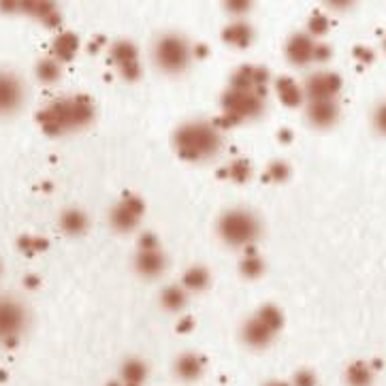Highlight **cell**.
<instances>
[{
    "label": "cell",
    "instance_id": "obj_25",
    "mask_svg": "<svg viewBox=\"0 0 386 386\" xmlns=\"http://www.w3.org/2000/svg\"><path fill=\"white\" fill-rule=\"evenodd\" d=\"M250 252L246 254V259L242 261V273L246 275V278H259L261 273H263V269H265V263H263V259L259 256V254H254L252 252V248H248Z\"/></svg>",
    "mask_w": 386,
    "mask_h": 386
},
{
    "label": "cell",
    "instance_id": "obj_26",
    "mask_svg": "<svg viewBox=\"0 0 386 386\" xmlns=\"http://www.w3.org/2000/svg\"><path fill=\"white\" fill-rule=\"evenodd\" d=\"M226 178H230L233 182H248L250 175H252V169H250V163L248 161H233L228 167H226Z\"/></svg>",
    "mask_w": 386,
    "mask_h": 386
},
{
    "label": "cell",
    "instance_id": "obj_22",
    "mask_svg": "<svg viewBox=\"0 0 386 386\" xmlns=\"http://www.w3.org/2000/svg\"><path fill=\"white\" fill-rule=\"evenodd\" d=\"M207 284H209V271L201 265L190 267L182 278V286L190 292H201L207 288Z\"/></svg>",
    "mask_w": 386,
    "mask_h": 386
},
{
    "label": "cell",
    "instance_id": "obj_38",
    "mask_svg": "<svg viewBox=\"0 0 386 386\" xmlns=\"http://www.w3.org/2000/svg\"><path fill=\"white\" fill-rule=\"evenodd\" d=\"M384 49H386V39H384Z\"/></svg>",
    "mask_w": 386,
    "mask_h": 386
},
{
    "label": "cell",
    "instance_id": "obj_36",
    "mask_svg": "<svg viewBox=\"0 0 386 386\" xmlns=\"http://www.w3.org/2000/svg\"><path fill=\"white\" fill-rule=\"evenodd\" d=\"M26 282H28V286H30V288H35V286H37V278H28Z\"/></svg>",
    "mask_w": 386,
    "mask_h": 386
},
{
    "label": "cell",
    "instance_id": "obj_28",
    "mask_svg": "<svg viewBox=\"0 0 386 386\" xmlns=\"http://www.w3.org/2000/svg\"><path fill=\"white\" fill-rule=\"evenodd\" d=\"M307 35L310 37H320V35H325L327 32V28H329V20H327V15H323V13H314L312 15V20H310V24H307Z\"/></svg>",
    "mask_w": 386,
    "mask_h": 386
},
{
    "label": "cell",
    "instance_id": "obj_18",
    "mask_svg": "<svg viewBox=\"0 0 386 386\" xmlns=\"http://www.w3.org/2000/svg\"><path fill=\"white\" fill-rule=\"evenodd\" d=\"M275 90H278V96L280 101L286 105V107H299L303 103V88L297 86L290 77H282V80L275 82Z\"/></svg>",
    "mask_w": 386,
    "mask_h": 386
},
{
    "label": "cell",
    "instance_id": "obj_7",
    "mask_svg": "<svg viewBox=\"0 0 386 386\" xmlns=\"http://www.w3.org/2000/svg\"><path fill=\"white\" fill-rule=\"evenodd\" d=\"M145 211V205L135 194H124L109 211V222L120 233H130L141 222V216Z\"/></svg>",
    "mask_w": 386,
    "mask_h": 386
},
{
    "label": "cell",
    "instance_id": "obj_29",
    "mask_svg": "<svg viewBox=\"0 0 386 386\" xmlns=\"http://www.w3.org/2000/svg\"><path fill=\"white\" fill-rule=\"evenodd\" d=\"M316 384H318V380H316V373H314V371H310V369H301V371L294 373L290 386H316Z\"/></svg>",
    "mask_w": 386,
    "mask_h": 386
},
{
    "label": "cell",
    "instance_id": "obj_23",
    "mask_svg": "<svg viewBox=\"0 0 386 386\" xmlns=\"http://www.w3.org/2000/svg\"><path fill=\"white\" fill-rule=\"evenodd\" d=\"M256 318H259L269 331H273V333H278V331L282 329V323H284L282 312L278 310L275 305H263L261 310H259V314H256Z\"/></svg>",
    "mask_w": 386,
    "mask_h": 386
},
{
    "label": "cell",
    "instance_id": "obj_2",
    "mask_svg": "<svg viewBox=\"0 0 386 386\" xmlns=\"http://www.w3.org/2000/svg\"><path fill=\"white\" fill-rule=\"evenodd\" d=\"M94 118V107L86 96H73L51 103L47 109L41 111L39 122L45 132L60 135L66 130H75L88 126Z\"/></svg>",
    "mask_w": 386,
    "mask_h": 386
},
{
    "label": "cell",
    "instance_id": "obj_19",
    "mask_svg": "<svg viewBox=\"0 0 386 386\" xmlns=\"http://www.w3.org/2000/svg\"><path fill=\"white\" fill-rule=\"evenodd\" d=\"M188 303V290L184 286H167L163 292H161V305L165 307L167 312H182Z\"/></svg>",
    "mask_w": 386,
    "mask_h": 386
},
{
    "label": "cell",
    "instance_id": "obj_39",
    "mask_svg": "<svg viewBox=\"0 0 386 386\" xmlns=\"http://www.w3.org/2000/svg\"><path fill=\"white\" fill-rule=\"evenodd\" d=\"M0 269H3V267H0Z\"/></svg>",
    "mask_w": 386,
    "mask_h": 386
},
{
    "label": "cell",
    "instance_id": "obj_12",
    "mask_svg": "<svg viewBox=\"0 0 386 386\" xmlns=\"http://www.w3.org/2000/svg\"><path fill=\"white\" fill-rule=\"evenodd\" d=\"M307 113V120H310L312 126L316 128H331L337 118H340V107H337V101H312L305 109Z\"/></svg>",
    "mask_w": 386,
    "mask_h": 386
},
{
    "label": "cell",
    "instance_id": "obj_5",
    "mask_svg": "<svg viewBox=\"0 0 386 386\" xmlns=\"http://www.w3.org/2000/svg\"><path fill=\"white\" fill-rule=\"evenodd\" d=\"M222 107H224L222 124L233 126V124H239L248 118L263 113V94H261V90H233L230 88L222 99Z\"/></svg>",
    "mask_w": 386,
    "mask_h": 386
},
{
    "label": "cell",
    "instance_id": "obj_3",
    "mask_svg": "<svg viewBox=\"0 0 386 386\" xmlns=\"http://www.w3.org/2000/svg\"><path fill=\"white\" fill-rule=\"evenodd\" d=\"M218 237L230 248H250L261 237V220L244 207L228 209L218 218Z\"/></svg>",
    "mask_w": 386,
    "mask_h": 386
},
{
    "label": "cell",
    "instance_id": "obj_6",
    "mask_svg": "<svg viewBox=\"0 0 386 386\" xmlns=\"http://www.w3.org/2000/svg\"><path fill=\"white\" fill-rule=\"evenodd\" d=\"M28 327V310L26 305L11 297L0 294V344H15Z\"/></svg>",
    "mask_w": 386,
    "mask_h": 386
},
{
    "label": "cell",
    "instance_id": "obj_13",
    "mask_svg": "<svg viewBox=\"0 0 386 386\" xmlns=\"http://www.w3.org/2000/svg\"><path fill=\"white\" fill-rule=\"evenodd\" d=\"M167 267V259L161 248L156 250H139L135 256V269L143 278H158Z\"/></svg>",
    "mask_w": 386,
    "mask_h": 386
},
{
    "label": "cell",
    "instance_id": "obj_35",
    "mask_svg": "<svg viewBox=\"0 0 386 386\" xmlns=\"http://www.w3.org/2000/svg\"><path fill=\"white\" fill-rule=\"evenodd\" d=\"M265 386H290V384H286V382H267Z\"/></svg>",
    "mask_w": 386,
    "mask_h": 386
},
{
    "label": "cell",
    "instance_id": "obj_33",
    "mask_svg": "<svg viewBox=\"0 0 386 386\" xmlns=\"http://www.w3.org/2000/svg\"><path fill=\"white\" fill-rule=\"evenodd\" d=\"M226 9H228L230 13H246V11L250 9V3H244V0H242V3H228Z\"/></svg>",
    "mask_w": 386,
    "mask_h": 386
},
{
    "label": "cell",
    "instance_id": "obj_4",
    "mask_svg": "<svg viewBox=\"0 0 386 386\" xmlns=\"http://www.w3.org/2000/svg\"><path fill=\"white\" fill-rule=\"evenodd\" d=\"M192 56H194V51H192L190 43L178 32L163 35L156 41V45H154V62H156V66L167 75L184 73L190 66Z\"/></svg>",
    "mask_w": 386,
    "mask_h": 386
},
{
    "label": "cell",
    "instance_id": "obj_15",
    "mask_svg": "<svg viewBox=\"0 0 386 386\" xmlns=\"http://www.w3.org/2000/svg\"><path fill=\"white\" fill-rule=\"evenodd\" d=\"M205 371V359L197 352H184L175 359V373L184 382H194Z\"/></svg>",
    "mask_w": 386,
    "mask_h": 386
},
{
    "label": "cell",
    "instance_id": "obj_14",
    "mask_svg": "<svg viewBox=\"0 0 386 386\" xmlns=\"http://www.w3.org/2000/svg\"><path fill=\"white\" fill-rule=\"evenodd\" d=\"M242 337H244V342L250 346V348H256V350H263V348H267L271 342H273V337H275V333L273 331H269L256 316H252L246 325H244V329H242Z\"/></svg>",
    "mask_w": 386,
    "mask_h": 386
},
{
    "label": "cell",
    "instance_id": "obj_8",
    "mask_svg": "<svg viewBox=\"0 0 386 386\" xmlns=\"http://www.w3.org/2000/svg\"><path fill=\"white\" fill-rule=\"evenodd\" d=\"M26 101V88L11 70H0V116H13Z\"/></svg>",
    "mask_w": 386,
    "mask_h": 386
},
{
    "label": "cell",
    "instance_id": "obj_37",
    "mask_svg": "<svg viewBox=\"0 0 386 386\" xmlns=\"http://www.w3.org/2000/svg\"><path fill=\"white\" fill-rule=\"evenodd\" d=\"M107 386H122V384H120V382H109Z\"/></svg>",
    "mask_w": 386,
    "mask_h": 386
},
{
    "label": "cell",
    "instance_id": "obj_20",
    "mask_svg": "<svg viewBox=\"0 0 386 386\" xmlns=\"http://www.w3.org/2000/svg\"><path fill=\"white\" fill-rule=\"evenodd\" d=\"M60 226L68 235H82L88 228V216L82 209H66L60 216Z\"/></svg>",
    "mask_w": 386,
    "mask_h": 386
},
{
    "label": "cell",
    "instance_id": "obj_11",
    "mask_svg": "<svg viewBox=\"0 0 386 386\" xmlns=\"http://www.w3.org/2000/svg\"><path fill=\"white\" fill-rule=\"evenodd\" d=\"M314 51H316L314 37H310L307 32H294L286 43V58L294 66H305L314 62Z\"/></svg>",
    "mask_w": 386,
    "mask_h": 386
},
{
    "label": "cell",
    "instance_id": "obj_34",
    "mask_svg": "<svg viewBox=\"0 0 386 386\" xmlns=\"http://www.w3.org/2000/svg\"><path fill=\"white\" fill-rule=\"evenodd\" d=\"M192 327V320H184L182 325H180V331H188Z\"/></svg>",
    "mask_w": 386,
    "mask_h": 386
},
{
    "label": "cell",
    "instance_id": "obj_27",
    "mask_svg": "<svg viewBox=\"0 0 386 386\" xmlns=\"http://www.w3.org/2000/svg\"><path fill=\"white\" fill-rule=\"evenodd\" d=\"M37 75H39V80L45 82V84H54L58 77H60V64L56 60H43L39 62L37 66Z\"/></svg>",
    "mask_w": 386,
    "mask_h": 386
},
{
    "label": "cell",
    "instance_id": "obj_31",
    "mask_svg": "<svg viewBox=\"0 0 386 386\" xmlns=\"http://www.w3.org/2000/svg\"><path fill=\"white\" fill-rule=\"evenodd\" d=\"M20 248H22V252L26 250L28 254H32V252H41L43 248H47V242L39 239V237H24V239H20Z\"/></svg>",
    "mask_w": 386,
    "mask_h": 386
},
{
    "label": "cell",
    "instance_id": "obj_16",
    "mask_svg": "<svg viewBox=\"0 0 386 386\" xmlns=\"http://www.w3.org/2000/svg\"><path fill=\"white\" fill-rule=\"evenodd\" d=\"M147 378V365L139 359H128L120 367V384L122 386H143Z\"/></svg>",
    "mask_w": 386,
    "mask_h": 386
},
{
    "label": "cell",
    "instance_id": "obj_10",
    "mask_svg": "<svg viewBox=\"0 0 386 386\" xmlns=\"http://www.w3.org/2000/svg\"><path fill=\"white\" fill-rule=\"evenodd\" d=\"M109 54H111V60L118 66V70H120V75L124 77V80H128V82L139 80V75H141L139 56H137V47L130 41L113 43Z\"/></svg>",
    "mask_w": 386,
    "mask_h": 386
},
{
    "label": "cell",
    "instance_id": "obj_32",
    "mask_svg": "<svg viewBox=\"0 0 386 386\" xmlns=\"http://www.w3.org/2000/svg\"><path fill=\"white\" fill-rule=\"evenodd\" d=\"M373 126H375V130L380 135L386 137V101L375 107V111H373Z\"/></svg>",
    "mask_w": 386,
    "mask_h": 386
},
{
    "label": "cell",
    "instance_id": "obj_1",
    "mask_svg": "<svg viewBox=\"0 0 386 386\" xmlns=\"http://www.w3.org/2000/svg\"><path fill=\"white\" fill-rule=\"evenodd\" d=\"M222 145V132L213 122L192 120L182 124L173 135L178 156L188 163H205L213 158Z\"/></svg>",
    "mask_w": 386,
    "mask_h": 386
},
{
    "label": "cell",
    "instance_id": "obj_17",
    "mask_svg": "<svg viewBox=\"0 0 386 386\" xmlns=\"http://www.w3.org/2000/svg\"><path fill=\"white\" fill-rule=\"evenodd\" d=\"M222 39H224V43L233 45V47H248L254 39V32L248 24L235 22V24H230V26L224 28Z\"/></svg>",
    "mask_w": 386,
    "mask_h": 386
},
{
    "label": "cell",
    "instance_id": "obj_24",
    "mask_svg": "<svg viewBox=\"0 0 386 386\" xmlns=\"http://www.w3.org/2000/svg\"><path fill=\"white\" fill-rule=\"evenodd\" d=\"M77 43H80V41H77L75 35H70V32L60 35L56 39V56L60 60H70L75 56V51H77Z\"/></svg>",
    "mask_w": 386,
    "mask_h": 386
},
{
    "label": "cell",
    "instance_id": "obj_9",
    "mask_svg": "<svg viewBox=\"0 0 386 386\" xmlns=\"http://www.w3.org/2000/svg\"><path fill=\"white\" fill-rule=\"evenodd\" d=\"M342 90V77L331 70L316 73L312 77H307V82L303 86V96L307 101H333L337 92Z\"/></svg>",
    "mask_w": 386,
    "mask_h": 386
},
{
    "label": "cell",
    "instance_id": "obj_30",
    "mask_svg": "<svg viewBox=\"0 0 386 386\" xmlns=\"http://www.w3.org/2000/svg\"><path fill=\"white\" fill-rule=\"evenodd\" d=\"M288 175H290V169L286 163H273L267 171V178L271 182H284V180H288Z\"/></svg>",
    "mask_w": 386,
    "mask_h": 386
},
{
    "label": "cell",
    "instance_id": "obj_21",
    "mask_svg": "<svg viewBox=\"0 0 386 386\" xmlns=\"http://www.w3.org/2000/svg\"><path fill=\"white\" fill-rule=\"evenodd\" d=\"M346 382L350 386H369L373 382V367L365 361H354L346 369Z\"/></svg>",
    "mask_w": 386,
    "mask_h": 386
}]
</instances>
